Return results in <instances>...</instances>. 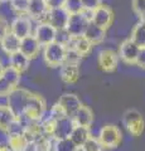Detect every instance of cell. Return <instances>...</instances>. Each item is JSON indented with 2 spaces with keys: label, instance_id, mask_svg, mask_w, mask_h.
Masks as SVG:
<instances>
[{
  "label": "cell",
  "instance_id": "b9f144b4",
  "mask_svg": "<svg viewBox=\"0 0 145 151\" xmlns=\"http://www.w3.org/2000/svg\"><path fill=\"white\" fill-rule=\"evenodd\" d=\"M4 3V0H0V5H1V4Z\"/></svg>",
  "mask_w": 145,
  "mask_h": 151
},
{
  "label": "cell",
  "instance_id": "d4e9b609",
  "mask_svg": "<svg viewBox=\"0 0 145 151\" xmlns=\"http://www.w3.org/2000/svg\"><path fill=\"white\" fill-rule=\"evenodd\" d=\"M28 142L29 140L25 134H8L6 144L12 149V151H24Z\"/></svg>",
  "mask_w": 145,
  "mask_h": 151
},
{
  "label": "cell",
  "instance_id": "60d3db41",
  "mask_svg": "<svg viewBox=\"0 0 145 151\" xmlns=\"http://www.w3.org/2000/svg\"><path fill=\"white\" fill-rule=\"evenodd\" d=\"M3 69H4V67L1 65V63H0V76H1V73H3Z\"/></svg>",
  "mask_w": 145,
  "mask_h": 151
},
{
  "label": "cell",
  "instance_id": "ac0fdd59",
  "mask_svg": "<svg viewBox=\"0 0 145 151\" xmlns=\"http://www.w3.org/2000/svg\"><path fill=\"white\" fill-rule=\"evenodd\" d=\"M59 77L61 79L67 83L72 84L76 83L79 78V67L78 64H71V63H63L59 68Z\"/></svg>",
  "mask_w": 145,
  "mask_h": 151
},
{
  "label": "cell",
  "instance_id": "9c48e42d",
  "mask_svg": "<svg viewBox=\"0 0 145 151\" xmlns=\"http://www.w3.org/2000/svg\"><path fill=\"white\" fill-rule=\"evenodd\" d=\"M10 32L18 38H25L33 34V19L29 15H17L10 23Z\"/></svg>",
  "mask_w": 145,
  "mask_h": 151
},
{
  "label": "cell",
  "instance_id": "d6a6232c",
  "mask_svg": "<svg viewBox=\"0 0 145 151\" xmlns=\"http://www.w3.org/2000/svg\"><path fill=\"white\" fill-rule=\"evenodd\" d=\"M82 59V55L76 52L74 49L67 48V54H66V62L64 63H71V64H79Z\"/></svg>",
  "mask_w": 145,
  "mask_h": 151
},
{
  "label": "cell",
  "instance_id": "277c9868",
  "mask_svg": "<svg viewBox=\"0 0 145 151\" xmlns=\"http://www.w3.org/2000/svg\"><path fill=\"white\" fill-rule=\"evenodd\" d=\"M66 54L67 47L58 42H53V43L43 47V58L47 65L49 67H61L66 62Z\"/></svg>",
  "mask_w": 145,
  "mask_h": 151
},
{
  "label": "cell",
  "instance_id": "3957f363",
  "mask_svg": "<svg viewBox=\"0 0 145 151\" xmlns=\"http://www.w3.org/2000/svg\"><path fill=\"white\" fill-rule=\"evenodd\" d=\"M45 110H47L45 101L39 94L32 93L29 100H28L25 111L22 116V120L23 121H42L45 113Z\"/></svg>",
  "mask_w": 145,
  "mask_h": 151
},
{
  "label": "cell",
  "instance_id": "4316f807",
  "mask_svg": "<svg viewBox=\"0 0 145 151\" xmlns=\"http://www.w3.org/2000/svg\"><path fill=\"white\" fill-rule=\"evenodd\" d=\"M81 149L73 142L71 139H62V140H56L52 139L50 142L49 151H79Z\"/></svg>",
  "mask_w": 145,
  "mask_h": 151
},
{
  "label": "cell",
  "instance_id": "7a4b0ae2",
  "mask_svg": "<svg viewBox=\"0 0 145 151\" xmlns=\"http://www.w3.org/2000/svg\"><path fill=\"white\" fill-rule=\"evenodd\" d=\"M123 125L134 137H139L143 135L145 130V120L141 115V112L136 108H129L123 115Z\"/></svg>",
  "mask_w": 145,
  "mask_h": 151
},
{
  "label": "cell",
  "instance_id": "4dcf8cb0",
  "mask_svg": "<svg viewBox=\"0 0 145 151\" xmlns=\"http://www.w3.org/2000/svg\"><path fill=\"white\" fill-rule=\"evenodd\" d=\"M64 9H66L69 14H76V13L83 12V6H82L81 0H66V3H64Z\"/></svg>",
  "mask_w": 145,
  "mask_h": 151
},
{
  "label": "cell",
  "instance_id": "4fadbf2b",
  "mask_svg": "<svg viewBox=\"0 0 145 151\" xmlns=\"http://www.w3.org/2000/svg\"><path fill=\"white\" fill-rule=\"evenodd\" d=\"M69 14L66 9L63 8H57V9H50L47 14V19L45 22L49 23L50 25H53L57 30L61 29H66L68 19H69Z\"/></svg>",
  "mask_w": 145,
  "mask_h": 151
},
{
  "label": "cell",
  "instance_id": "74e56055",
  "mask_svg": "<svg viewBox=\"0 0 145 151\" xmlns=\"http://www.w3.org/2000/svg\"><path fill=\"white\" fill-rule=\"evenodd\" d=\"M47 5H48L49 10L50 9H57V8H63L66 0H45Z\"/></svg>",
  "mask_w": 145,
  "mask_h": 151
},
{
  "label": "cell",
  "instance_id": "484cf974",
  "mask_svg": "<svg viewBox=\"0 0 145 151\" xmlns=\"http://www.w3.org/2000/svg\"><path fill=\"white\" fill-rule=\"evenodd\" d=\"M130 39L134 43H136L140 48H145V22L140 20L134 25L131 34H130Z\"/></svg>",
  "mask_w": 145,
  "mask_h": 151
},
{
  "label": "cell",
  "instance_id": "7c38bea8",
  "mask_svg": "<svg viewBox=\"0 0 145 151\" xmlns=\"http://www.w3.org/2000/svg\"><path fill=\"white\" fill-rule=\"evenodd\" d=\"M91 22H93L96 25L104 28L107 30L111 27L112 22H114V12L109 5H100L96 10L91 13Z\"/></svg>",
  "mask_w": 145,
  "mask_h": 151
},
{
  "label": "cell",
  "instance_id": "8d00e7d4",
  "mask_svg": "<svg viewBox=\"0 0 145 151\" xmlns=\"http://www.w3.org/2000/svg\"><path fill=\"white\" fill-rule=\"evenodd\" d=\"M135 65H138V67L141 68V69H145V48H140Z\"/></svg>",
  "mask_w": 145,
  "mask_h": 151
},
{
  "label": "cell",
  "instance_id": "1f68e13d",
  "mask_svg": "<svg viewBox=\"0 0 145 151\" xmlns=\"http://www.w3.org/2000/svg\"><path fill=\"white\" fill-rule=\"evenodd\" d=\"M131 9L139 19L145 15V0H131Z\"/></svg>",
  "mask_w": 145,
  "mask_h": 151
},
{
  "label": "cell",
  "instance_id": "9a60e30c",
  "mask_svg": "<svg viewBox=\"0 0 145 151\" xmlns=\"http://www.w3.org/2000/svg\"><path fill=\"white\" fill-rule=\"evenodd\" d=\"M58 105L63 108L64 113L69 117H73V115L77 112V110L82 106L81 101L77 94L74 93H63L58 100Z\"/></svg>",
  "mask_w": 145,
  "mask_h": 151
},
{
  "label": "cell",
  "instance_id": "30bf717a",
  "mask_svg": "<svg viewBox=\"0 0 145 151\" xmlns=\"http://www.w3.org/2000/svg\"><path fill=\"white\" fill-rule=\"evenodd\" d=\"M139 52H140V47L136 43H134L130 38H128V39L121 42V44L119 45L118 53L120 57V60H123L125 64L135 65Z\"/></svg>",
  "mask_w": 145,
  "mask_h": 151
},
{
  "label": "cell",
  "instance_id": "d590c367",
  "mask_svg": "<svg viewBox=\"0 0 145 151\" xmlns=\"http://www.w3.org/2000/svg\"><path fill=\"white\" fill-rule=\"evenodd\" d=\"M9 32H10V24L3 15H0V42L5 38Z\"/></svg>",
  "mask_w": 145,
  "mask_h": 151
},
{
  "label": "cell",
  "instance_id": "6da1fadb",
  "mask_svg": "<svg viewBox=\"0 0 145 151\" xmlns=\"http://www.w3.org/2000/svg\"><path fill=\"white\" fill-rule=\"evenodd\" d=\"M97 139L105 150H115L123 141V132L116 125L106 124L100 129Z\"/></svg>",
  "mask_w": 145,
  "mask_h": 151
},
{
  "label": "cell",
  "instance_id": "7402d4cb",
  "mask_svg": "<svg viewBox=\"0 0 145 151\" xmlns=\"http://www.w3.org/2000/svg\"><path fill=\"white\" fill-rule=\"evenodd\" d=\"M105 35H106V30L104 29V28L96 25L93 22L88 23L87 29L85 32V37L91 42L93 45L102 43L104 39H105Z\"/></svg>",
  "mask_w": 145,
  "mask_h": 151
},
{
  "label": "cell",
  "instance_id": "8992f818",
  "mask_svg": "<svg viewBox=\"0 0 145 151\" xmlns=\"http://www.w3.org/2000/svg\"><path fill=\"white\" fill-rule=\"evenodd\" d=\"M32 92L25 88L18 87L9 93V108L18 119H22L23 113L25 111L28 100H29Z\"/></svg>",
  "mask_w": 145,
  "mask_h": 151
},
{
  "label": "cell",
  "instance_id": "ba28073f",
  "mask_svg": "<svg viewBox=\"0 0 145 151\" xmlns=\"http://www.w3.org/2000/svg\"><path fill=\"white\" fill-rule=\"evenodd\" d=\"M20 73L10 65H6L0 76V93H10L19 87Z\"/></svg>",
  "mask_w": 145,
  "mask_h": 151
},
{
  "label": "cell",
  "instance_id": "ab89813d",
  "mask_svg": "<svg viewBox=\"0 0 145 151\" xmlns=\"http://www.w3.org/2000/svg\"><path fill=\"white\" fill-rule=\"evenodd\" d=\"M0 151H12V149L9 147V145H8V144L0 142Z\"/></svg>",
  "mask_w": 145,
  "mask_h": 151
},
{
  "label": "cell",
  "instance_id": "ffe728a7",
  "mask_svg": "<svg viewBox=\"0 0 145 151\" xmlns=\"http://www.w3.org/2000/svg\"><path fill=\"white\" fill-rule=\"evenodd\" d=\"M92 43L90 40L87 39L85 35L82 37H74V38H71V40L68 42L67 44V48H71V49H74L76 52H78L79 54L82 57L87 55L88 53H91L92 50Z\"/></svg>",
  "mask_w": 145,
  "mask_h": 151
},
{
  "label": "cell",
  "instance_id": "8fae6325",
  "mask_svg": "<svg viewBox=\"0 0 145 151\" xmlns=\"http://www.w3.org/2000/svg\"><path fill=\"white\" fill-rule=\"evenodd\" d=\"M34 37L38 39L39 44L42 47H45L50 43L56 42V37H57V29L50 25L47 22H42V23H37V27L34 29Z\"/></svg>",
  "mask_w": 145,
  "mask_h": 151
},
{
  "label": "cell",
  "instance_id": "5b68a950",
  "mask_svg": "<svg viewBox=\"0 0 145 151\" xmlns=\"http://www.w3.org/2000/svg\"><path fill=\"white\" fill-rule=\"evenodd\" d=\"M91 22V13L81 12L76 14H71L66 27V30L72 38L74 37H82L85 35V32L87 29L88 23Z\"/></svg>",
  "mask_w": 145,
  "mask_h": 151
},
{
  "label": "cell",
  "instance_id": "f35d334b",
  "mask_svg": "<svg viewBox=\"0 0 145 151\" xmlns=\"http://www.w3.org/2000/svg\"><path fill=\"white\" fill-rule=\"evenodd\" d=\"M0 107H9V93H0Z\"/></svg>",
  "mask_w": 145,
  "mask_h": 151
},
{
  "label": "cell",
  "instance_id": "44dd1931",
  "mask_svg": "<svg viewBox=\"0 0 145 151\" xmlns=\"http://www.w3.org/2000/svg\"><path fill=\"white\" fill-rule=\"evenodd\" d=\"M73 121L77 126H83V127H90L93 122V112L88 106L82 105L77 110V112L73 115Z\"/></svg>",
  "mask_w": 145,
  "mask_h": 151
},
{
  "label": "cell",
  "instance_id": "d6986e66",
  "mask_svg": "<svg viewBox=\"0 0 145 151\" xmlns=\"http://www.w3.org/2000/svg\"><path fill=\"white\" fill-rule=\"evenodd\" d=\"M20 42H22L20 38H18L15 34H13L12 32H9L5 35V38L0 42V47H1L4 53L8 54V57H9L14 53L20 52Z\"/></svg>",
  "mask_w": 145,
  "mask_h": 151
},
{
  "label": "cell",
  "instance_id": "836d02e7",
  "mask_svg": "<svg viewBox=\"0 0 145 151\" xmlns=\"http://www.w3.org/2000/svg\"><path fill=\"white\" fill-rule=\"evenodd\" d=\"M83 10L92 13L93 10H96L100 5H102V0H81Z\"/></svg>",
  "mask_w": 145,
  "mask_h": 151
},
{
  "label": "cell",
  "instance_id": "5bb4252c",
  "mask_svg": "<svg viewBox=\"0 0 145 151\" xmlns=\"http://www.w3.org/2000/svg\"><path fill=\"white\" fill-rule=\"evenodd\" d=\"M74 126H76V124H74V121H73V117L64 116L62 119L57 120L56 121L54 131H53V139H56V140L68 139L72 134Z\"/></svg>",
  "mask_w": 145,
  "mask_h": 151
},
{
  "label": "cell",
  "instance_id": "2e32d148",
  "mask_svg": "<svg viewBox=\"0 0 145 151\" xmlns=\"http://www.w3.org/2000/svg\"><path fill=\"white\" fill-rule=\"evenodd\" d=\"M48 12H49V8L47 5L45 0H30L29 9H28V15L37 23L45 22Z\"/></svg>",
  "mask_w": 145,
  "mask_h": 151
},
{
  "label": "cell",
  "instance_id": "f546056e",
  "mask_svg": "<svg viewBox=\"0 0 145 151\" xmlns=\"http://www.w3.org/2000/svg\"><path fill=\"white\" fill-rule=\"evenodd\" d=\"M81 151H105V149L102 147V145L100 144L99 139L91 136V137L82 145Z\"/></svg>",
  "mask_w": 145,
  "mask_h": 151
},
{
  "label": "cell",
  "instance_id": "e575fe53",
  "mask_svg": "<svg viewBox=\"0 0 145 151\" xmlns=\"http://www.w3.org/2000/svg\"><path fill=\"white\" fill-rule=\"evenodd\" d=\"M71 35L68 34V32L66 29H61V30H57V37H56V42H58V43L66 45L68 44V42L71 40Z\"/></svg>",
  "mask_w": 145,
  "mask_h": 151
},
{
  "label": "cell",
  "instance_id": "f1b7e54d",
  "mask_svg": "<svg viewBox=\"0 0 145 151\" xmlns=\"http://www.w3.org/2000/svg\"><path fill=\"white\" fill-rule=\"evenodd\" d=\"M30 0H9V5L17 13V15H28Z\"/></svg>",
  "mask_w": 145,
  "mask_h": 151
},
{
  "label": "cell",
  "instance_id": "83f0119b",
  "mask_svg": "<svg viewBox=\"0 0 145 151\" xmlns=\"http://www.w3.org/2000/svg\"><path fill=\"white\" fill-rule=\"evenodd\" d=\"M18 117L10 111L9 107H0V130L8 132L9 127Z\"/></svg>",
  "mask_w": 145,
  "mask_h": 151
},
{
  "label": "cell",
  "instance_id": "e0dca14e",
  "mask_svg": "<svg viewBox=\"0 0 145 151\" xmlns=\"http://www.w3.org/2000/svg\"><path fill=\"white\" fill-rule=\"evenodd\" d=\"M42 45L39 44L38 39L34 37V34H30L25 38H23L20 42V52L24 55H27L29 59L35 58L39 54Z\"/></svg>",
  "mask_w": 145,
  "mask_h": 151
},
{
  "label": "cell",
  "instance_id": "52a82bcc",
  "mask_svg": "<svg viewBox=\"0 0 145 151\" xmlns=\"http://www.w3.org/2000/svg\"><path fill=\"white\" fill-rule=\"evenodd\" d=\"M119 60H120L119 53L110 48H105V49L100 50L99 55H97L99 67L101 70H104L105 73L115 72L119 67Z\"/></svg>",
  "mask_w": 145,
  "mask_h": 151
},
{
  "label": "cell",
  "instance_id": "cb8c5ba5",
  "mask_svg": "<svg viewBox=\"0 0 145 151\" xmlns=\"http://www.w3.org/2000/svg\"><path fill=\"white\" fill-rule=\"evenodd\" d=\"M91 137V131H90V127H83V126H74V129L72 131L71 139L74 144H76L79 149L82 147V145L86 142V141Z\"/></svg>",
  "mask_w": 145,
  "mask_h": 151
},
{
  "label": "cell",
  "instance_id": "7bdbcfd3",
  "mask_svg": "<svg viewBox=\"0 0 145 151\" xmlns=\"http://www.w3.org/2000/svg\"><path fill=\"white\" fill-rule=\"evenodd\" d=\"M4 1H9V0H4Z\"/></svg>",
  "mask_w": 145,
  "mask_h": 151
},
{
  "label": "cell",
  "instance_id": "603a6c76",
  "mask_svg": "<svg viewBox=\"0 0 145 151\" xmlns=\"http://www.w3.org/2000/svg\"><path fill=\"white\" fill-rule=\"evenodd\" d=\"M30 60L27 55H24L22 52H18V53H14L12 55H9V65L13 67L15 70H18L20 74L24 73L25 70L29 68L30 65Z\"/></svg>",
  "mask_w": 145,
  "mask_h": 151
}]
</instances>
